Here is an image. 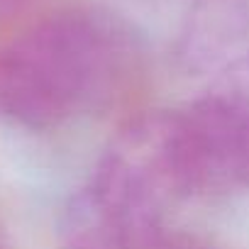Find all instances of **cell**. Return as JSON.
I'll return each mask as SVG.
<instances>
[{"mask_svg": "<svg viewBox=\"0 0 249 249\" xmlns=\"http://www.w3.org/2000/svg\"><path fill=\"white\" fill-rule=\"evenodd\" d=\"M222 95L232 100V105L244 115L249 122V54L234 59L232 64L225 66V71L215 78L213 83Z\"/></svg>", "mask_w": 249, "mask_h": 249, "instance_id": "3", "label": "cell"}, {"mask_svg": "<svg viewBox=\"0 0 249 249\" xmlns=\"http://www.w3.org/2000/svg\"><path fill=\"white\" fill-rule=\"evenodd\" d=\"M169 203L110 154L66 200L59 215L61 249H144L164 232Z\"/></svg>", "mask_w": 249, "mask_h": 249, "instance_id": "2", "label": "cell"}, {"mask_svg": "<svg viewBox=\"0 0 249 249\" xmlns=\"http://www.w3.org/2000/svg\"><path fill=\"white\" fill-rule=\"evenodd\" d=\"M130 32L98 10L54 13L0 47V115L52 130L112 100L135 66Z\"/></svg>", "mask_w": 249, "mask_h": 249, "instance_id": "1", "label": "cell"}, {"mask_svg": "<svg viewBox=\"0 0 249 249\" xmlns=\"http://www.w3.org/2000/svg\"><path fill=\"white\" fill-rule=\"evenodd\" d=\"M144 249H213V247L208 242H203L200 237L183 234V232H166L164 230Z\"/></svg>", "mask_w": 249, "mask_h": 249, "instance_id": "4", "label": "cell"}]
</instances>
